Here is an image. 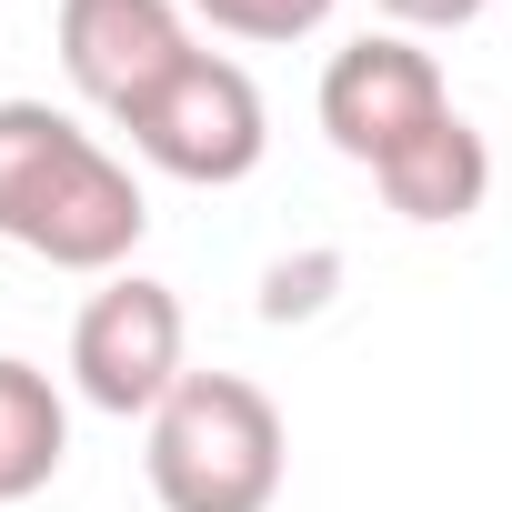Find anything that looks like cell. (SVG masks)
<instances>
[{
  "label": "cell",
  "instance_id": "1",
  "mask_svg": "<svg viewBox=\"0 0 512 512\" xmlns=\"http://www.w3.org/2000/svg\"><path fill=\"white\" fill-rule=\"evenodd\" d=\"M151 231L141 181L51 101H0V241L51 272H121Z\"/></svg>",
  "mask_w": 512,
  "mask_h": 512
},
{
  "label": "cell",
  "instance_id": "2",
  "mask_svg": "<svg viewBox=\"0 0 512 512\" xmlns=\"http://www.w3.org/2000/svg\"><path fill=\"white\" fill-rule=\"evenodd\" d=\"M151 502L161 512H272L292 472V432L262 382L241 372H181V392L151 412Z\"/></svg>",
  "mask_w": 512,
  "mask_h": 512
},
{
  "label": "cell",
  "instance_id": "3",
  "mask_svg": "<svg viewBox=\"0 0 512 512\" xmlns=\"http://www.w3.org/2000/svg\"><path fill=\"white\" fill-rule=\"evenodd\" d=\"M121 131H131V151H141L151 171H171V181H191V191H231V181L262 171V151H272L262 91H251V71L221 61V51H191Z\"/></svg>",
  "mask_w": 512,
  "mask_h": 512
},
{
  "label": "cell",
  "instance_id": "4",
  "mask_svg": "<svg viewBox=\"0 0 512 512\" xmlns=\"http://www.w3.org/2000/svg\"><path fill=\"white\" fill-rule=\"evenodd\" d=\"M181 372H191V322H181V292L171 282H151V272H111L91 302H81V322H71V382H81V402L91 412H161L171 392H181Z\"/></svg>",
  "mask_w": 512,
  "mask_h": 512
},
{
  "label": "cell",
  "instance_id": "5",
  "mask_svg": "<svg viewBox=\"0 0 512 512\" xmlns=\"http://www.w3.org/2000/svg\"><path fill=\"white\" fill-rule=\"evenodd\" d=\"M442 111H452L442 61H432L412 31H362V41H342V51L322 61V131H332V151L362 161V171H382V161H392L402 141H422Z\"/></svg>",
  "mask_w": 512,
  "mask_h": 512
},
{
  "label": "cell",
  "instance_id": "6",
  "mask_svg": "<svg viewBox=\"0 0 512 512\" xmlns=\"http://www.w3.org/2000/svg\"><path fill=\"white\" fill-rule=\"evenodd\" d=\"M181 61H191L181 0H61V71L91 111L131 121Z\"/></svg>",
  "mask_w": 512,
  "mask_h": 512
},
{
  "label": "cell",
  "instance_id": "7",
  "mask_svg": "<svg viewBox=\"0 0 512 512\" xmlns=\"http://www.w3.org/2000/svg\"><path fill=\"white\" fill-rule=\"evenodd\" d=\"M382 201L402 211V221H422V231H442V221H472L482 201H492V141L462 121V111H442L422 141H402L382 171Z\"/></svg>",
  "mask_w": 512,
  "mask_h": 512
},
{
  "label": "cell",
  "instance_id": "8",
  "mask_svg": "<svg viewBox=\"0 0 512 512\" xmlns=\"http://www.w3.org/2000/svg\"><path fill=\"white\" fill-rule=\"evenodd\" d=\"M61 462H71V402L51 392V372H41V362L0 352V502L51 492V482H61Z\"/></svg>",
  "mask_w": 512,
  "mask_h": 512
},
{
  "label": "cell",
  "instance_id": "9",
  "mask_svg": "<svg viewBox=\"0 0 512 512\" xmlns=\"http://www.w3.org/2000/svg\"><path fill=\"white\" fill-rule=\"evenodd\" d=\"M191 11H201L221 41H262V51H282V41H312L342 0H191Z\"/></svg>",
  "mask_w": 512,
  "mask_h": 512
},
{
  "label": "cell",
  "instance_id": "10",
  "mask_svg": "<svg viewBox=\"0 0 512 512\" xmlns=\"http://www.w3.org/2000/svg\"><path fill=\"white\" fill-rule=\"evenodd\" d=\"M382 11H392L402 31H462V21L492 11V0H382Z\"/></svg>",
  "mask_w": 512,
  "mask_h": 512
}]
</instances>
